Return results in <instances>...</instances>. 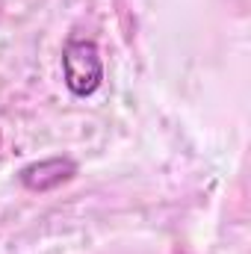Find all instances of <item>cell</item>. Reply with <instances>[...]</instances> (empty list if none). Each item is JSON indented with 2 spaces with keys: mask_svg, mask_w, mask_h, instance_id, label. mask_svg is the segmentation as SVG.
<instances>
[{
  "mask_svg": "<svg viewBox=\"0 0 251 254\" xmlns=\"http://www.w3.org/2000/svg\"><path fill=\"white\" fill-rule=\"evenodd\" d=\"M77 175V166L74 160L68 157H51V160H39V163H30L21 169V184L30 192H48L63 187L65 181H71Z\"/></svg>",
  "mask_w": 251,
  "mask_h": 254,
  "instance_id": "7a4b0ae2",
  "label": "cell"
},
{
  "mask_svg": "<svg viewBox=\"0 0 251 254\" xmlns=\"http://www.w3.org/2000/svg\"><path fill=\"white\" fill-rule=\"evenodd\" d=\"M63 74L71 95L86 98L98 92L104 80V63H101L98 45L92 39H71L63 51Z\"/></svg>",
  "mask_w": 251,
  "mask_h": 254,
  "instance_id": "6da1fadb",
  "label": "cell"
}]
</instances>
